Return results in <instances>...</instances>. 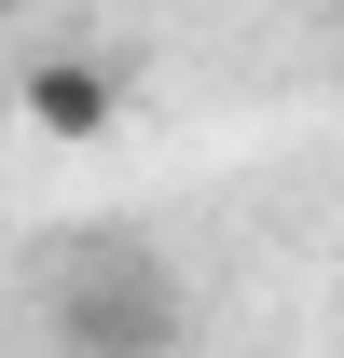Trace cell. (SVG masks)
<instances>
[{
  "instance_id": "cell-2",
  "label": "cell",
  "mask_w": 344,
  "mask_h": 358,
  "mask_svg": "<svg viewBox=\"0 0 344 358\" xmlns=\"http://www.w3.org/2000/svg\"><path fill=\"white\" fill-rule=\"evenodd\" d=\"M14 110H28V138H55V152H96V138L124 124V69H110V55H42V69L14 83Z\"/></svg>"
},
{
  "instance_id": "cell-1",
  "label": "cell",
  "mask_w": 344,
  "mask_h": 358,
  "mask_svg": "<svg viewBox=\"0 0 344 358\" xmlns=\"http://www.w3.org/2000/svg\"><path fill=\"white\" fill-rule=\"evenodd\" d=\"M193 345V303L152 248H83L69 289H55V358H179Z\"/></svg>"
}]
</instances>
